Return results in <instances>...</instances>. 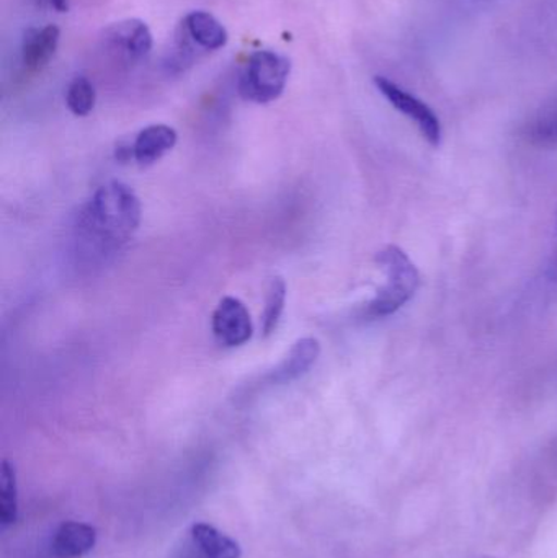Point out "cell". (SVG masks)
<instances>
[{"label": "cell", "mask_w": 557, "mask_h": 558, "mask_svg": "<svg viewBox=\"0 0 557 558\" xmlns=\"http://www.w3.org/2000/svg\"><path fill=\"white\" fill-rule=\"evenodd\" d=\"M141 203L121 182L107 183L95 192L78 216V235L100 254L120 251L140 228Z\"/></svg>", "instance_id": "1"}, {"label": "cell", "mask_w": 557, "mask_h": 558, "mask_svg": "<svg viewBox=\"0 0 557 558\" xmlns=\"http://www.w3.org/2000/svg\"><path fill=\"white\" fill-rule=\"evenodd\" d=\"M376 264L386 271L388 282L370 304L373 317H388L411 301L421 284L417 268L398 245H388L376 255Z\"/></svg>", "instance_id": "2"}, {"label": "cell", "mask_w": 557, "mask_h": 558, "mask_svg": "<svg viewBox=\"0 0 557 558\" xmlns=\"http://www.w3.org/2000/svg\"><path fill=\"white\" fill-rule=\"evenodd\" d=\"M291 74V62L280 52L255 51L239 77V94L254 104H270L281 97Z\"/></svg>", "instance_id": "3"}, {"label": "cell", "mask_w": 557, "mask_h": 558, "mask_svg": "<svg viewBox=\"0 0 557 558\" xmlns=\"http://www.w3.org/2000/svg\"><path fill=\"white\" fill-rule=\"evenodd\" d=\"M375 85L379 94H382L396 110L401 111L404 117L414 121L415 126L419 128L422 136L425 137V141H427L431 146H440L441 136H444L440 120H438L435 111L432 110L425 101H422L421 98L415 97V95L409 94L408 90L399 87L396 82L389 81L388 77H383V75H376Z\"/></svg>", "instance_id": "4"}, {"label": "cell", "mask_w": 557, "mask_h": 558, "mask_svg": "<svg viewBox=\"0 0 557 558\" xmlns=\"http://www.w3.org/2000/svg\"><path fill=\"white\" fill-rule=\"evenodd\" d=\"M211 328L216 340L229 348L242 347L254 335L251 312L244 302L232 295L221 299L213 312Z\"/></svg>", "instance_id": "5"}, {"label": "cell", "mask_w": 557, "mask_h": 558, "mask_svg": "<svg viewBox=\"0 0 557 558\" xmlns=\"http://www.w3.org/2000/svg\"><path fill=\"white\" fill-rule=\"evenodd\" d=\"M105 41L124 61L137 62L153 49V33L141 20H124L108 28Z\"/></svg>", "instance_id": "6"}, {"label": "cell", "mask_w": 557, "mask_h": 558, "mask_svg": "<svg viewBox=\"0 0 557 558\" xmlns=\"http://www.w3.org/2000/svg\"><path fill=\"white\" fill-rule=\"evenodd\" d=\"M97 544V530L90 524L65 521L52 537V553L58 558H82Z\"/></svg>", "instance_id": "7"}, {"label": "cell", "mask_w": 557, "mask_h": 558, "mask_svg": "<svg viewBox=\"0 0 557 558\" xmlns=\"http://www.w3.org/2000/svg\"><path fill=\"white\" fill-rule=\"evenodd\" d=\"M177 131L167 124H150L140 131L133 143V159L140 166H153L175 147Z\"/></svg>", "instance_id": "8"}, {"label": "cell", "mask_w": 557, "mask_h": 558, "mask_svg": "<svg viewBox=\"0 0 557 558\" xmlns=\"http://www.w3.org/2000/svg\"><path fill=\"white\" fill-rule=\"evenodd\" d=\"M320 343L313 337L301 338L291 348L283 363L268 376L271 384H290L300 379L316 364Z\"/></svg>", "instance_id": "9"}, {"label": "cell", "mask_w": 557, "mask_h": 558, "mask_svg": "<svg viewBox=\"0 0 557 558\" xmlns=\"http://www.w3.org/2000/svg\"><path fill=\"white\" fill-rule=\"evenodd\" d=\"M183 29L195 45L206 49V51L225 48L229 41L228 29L222 26V23L215 15L203 12V10L190 12L183 19Z\"/></svg>", "instance_id": "10"}, {"label": "cell", "mask_w": 557, "mask_h": 558, "mask_svg": "<svg viewBox=\"0 0 557 558\" xmlns=\"http://www.w3.org/2000/svg\"><path fill=\"white\" fill-rule=\"evenodd\" d=\"M59 38H61V32L56 25L29 28L25 33V38H23V64L32 71L45 68L55 56L56 49H58Z\"/></svg>", "instance_id": "11"}, {"label": "cell", "mask_w": 557, "mask_h": 558, "mask_svg": "<svg viewBox=\"0 0 557 558\" xmlns=\"http://www.w3.org/2000/svg\"><path fill=\"white\" fill-rule=\"evenodd\" d=\"M192 537L203 558H241V546L228 534L208 523H196Z\"/></svg>", "instance_id": "12"}, {"label": "cell", "mask_w": 557, "mask_h": 558, "mask_svg": "<svg viewBox=\"0 0 557 558\" xmlns=\"http://www.w3.org/2000/svg\"><path fill=\"white\" fill-rule=\"evenodd\" d=\"M19 518V488L15 468L9 461L0 465V524L12 526Z\"/></svg>", "instance_id": "13"}, {"label": "cell", "mask_w": 557, "mask_h": 558, "mask_svg": "<svg viewBox=\"0 0 557 558\" xmlns=\"http://www.w3.org/2000/svg\"><path fill=\"white\" fill-rule=\"evenodd\" d=\"M284 301H287V284L281 278H271L267 298H265L264 317H262V330H264L265 337L277 330L281 314H283Z\"/></svg>", "instance_id": "14"}, {"label": "cell", "mask_w": 557, "mask_h": 558, "mask_svg": "<svg viewBox=\"0 0 557 558\" xmlns=\"http://www.w3.org/2000/svg\"><path fill=\"white\" fill-rule=\"evenodd\" d=\"M95 101H97V94L92 82L84 75L72 78L65 92V105L69 111L75 117H87L94 110Z\"/></svg>", "instance_id": "15"}, {"label": "cell", "mask_w": 557, "mask_h": 558, "mask_svg": "<svg viewBox=\"0 0 557 558\" xmlns=\"http://www.w3.org/2000/svg\"><path fill=\"white\" fill-rule=\"evenodd\" d=\"M41 5L51 7V9L58 10V12H68L69 0H39Z\"/></svg>", "instance_id": "16"}]
</instances>
